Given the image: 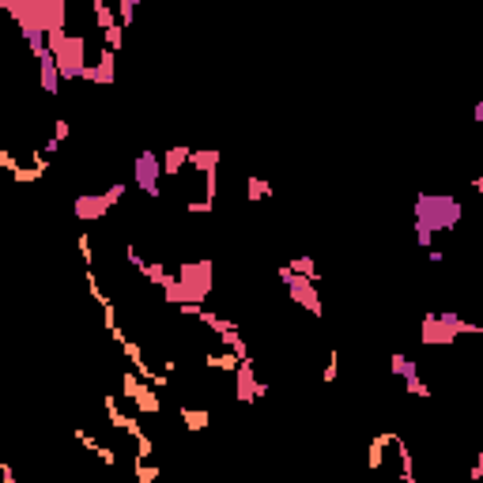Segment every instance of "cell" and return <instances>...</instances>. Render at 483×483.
<instances>
[{"label":"cell","instance_id":"obj_13","mask_svg":"<svg viewBox=\"0 0 483 483\" xmlns=\"http://www.w3.org/2000/svg\"><path fill=\"white\" fill-rule=\"evenodd\" d=\"M178 416H181V423H185L189 435H200V430L211 427V408H189V404H181Z\"/></svg>","mask_w":483,"mask_h":483},{"label":"cell","instance_id":"obj_11","mask_svg":"<svg viewBox=\"0 0 483 483\" xmlns=\"http://www.w3.org/2000/svg\"><path fill=\"white\" fill-rule=\"evenodd\" d=\"M34 65H38V84H42L46 95H60V72L53 65V53L46 49L42 57H34Z\"/></svg>","mask_w":483,"mask_h":483},{"label":"cell","instance_id":"obj_10","mask_svg":"<svg viewBox=\"0 0 483 483\" xmlns=\"http://www.w3.org/2000/svg\"><path fill=\"white\" fill-rule=\"evenodd\" d=\"M114 72H117V53L102 49V53L87 65L84 79H87V84H95V87H110V84H114Z\"/></svg>","mask_w":483,"mask_h":483},{"label":"cell","instance_id":"obj_8","mask_svg":"<svg viewBox=\"0 0 483 483\" xmlns=\"http://www.w3.org/2000/svg\"><path fill=\"white\" fill-rule=\"evenodd\" d=\"M234 392H238V400L242 404H257L260 397L268 392V385L257 378V366H253V359H238V366H234Z\"/></svg>","mask_w":483,"mask_h":483},{"label":"cell","instance_id":"obj_22","mask_svg":"<svg viewBox=\"0 0 483 483\" xmlns=\"http://www.w3.org/2000/svg\"><path fill=\"white\" fill-rule=\"evenodd\" d=\"M404 389L411 392V397H423V400L430 397V385H427V381H423L419 374H416V378H408V381H404Z\"/></svg>","mask_w":483,"mask_h":483},{"label":"cell","instance_id":"obj_1","mask_svg":"<svg viewBox=\"0 0 483 483\" xmlns=\"http://www.w3.org/2000/svg\"><path fill=\"white\" fill-rule=\"evenodd\" d=\"M211 284H216V268H211L208 257H197V260H181L174 268V279L163 287V302L166 306H204L208 295H211Z\"/></svg>","mask_w":483,"mask_h":483},{"label":"cell","instance_id":"obj_20","mask_svg":"<svg viewBox=\"0 0 483 483\" xmlns=\"http://www.w3.org/2000/svg\"><path fill=\"white\" fill-rule=\"evenodd\" d=\"M136 479L140 483H155L159 479V465H151V461H136Z\"/></svg>","mask_w":483,"mask_h":483},{"label":"cell","instance_id":"obj_12","mask_svg":"<svg viewBox=\"0 0 483 483\" xmlns=\"http://www.w3.org/2000/svg\"><path fill=\"white\" fill-rule=\"evenodd\" d=\"M159 159H163V178H181V170H189V147L159 151Z\"/></svg>","mask_w":483,"mask_h":483},{"label":"cell","instance_id":"obj_26","mask_svg":"<svg viewBox=\"0 0 483 483\" xmlns=\"http://www.w3.org/2000/svg\"><path fill=\"white\" fill-rule=\"evenodd\" d=\"M479 476H483V453H479V457H476V465H472V472H468V479L476 483Z\"/></svg>","mask_w":483,"mask_h":483},{"label":"cell","instance_id":"obj_4","mask_svg":"<svg viewBox=\"0 0 483 483\" xmlns=\"http://www.w3.org/2000/svg\"><path fill=\"white\" fill-rule=\"evenodd\" d=\"M461 332H479V325H472V321L453 314V310H442V314H423L419 340H423V348H449Z\"/></svg>","mask_w":483,"mask_h":483},{"label":"cell","instance_id":"obj_6","mask_svg":"<svg viewBox=\"0 0 483 483\" xmlns=\"http://www.w3.org/2000/svg\"><path fill=\"white\" fill-rule=\"evenodd\" d=\"M279 276V284L287 287V295H291V302H298L306 314H314V317H321V295H317V284L314 279H302V276H295L287 265L276 272Z\"/></svg>","mask_w":483,"mask_h":483},{"label":"cell","instance_id":"obj_7","mask_svg":"<svg viewBox=\"0 0 483 483\" xmlns=\"http://www.w3.org/2000/svg\"><path fill=\"white\" fill-rule=\"evenodd\" d=\"M121 397H125V400H133L140 416H159V411H163L159 389L144 385V381H140V378L133 374V370H125V374H121Z\"/></svg>","mask_w":483,"mask_h":483},{"label":"cell","instance_id":"obj_9","mask_svg":"<svg viewBox=\"0 0 483 483\" xmlns=\"http://www.w3.org/2000/svg\"><path fill=\"white\" fill-rule=\"evenodd\" d=\"M72 211H76V219H84V223H98V219H106L110 211H114V204L106 200V193H79L72 200Z\"/></svg>","mask_w":483,"mask_h":483},{"label":"cell","instance_id":"obj_17","mask_svg":"<svg viewBox=\"0 0 483 483\" xmlns=\"http://www.w3.org/2000/svg\"><path fill=\"white\" fill-rule=\"evenodd\" d=\"M287 268L295 272V276H302V279H314V284H317V276H321V272H317V260H314V257H295Z\"/></svg>","mask_w":483,"mask_h":483},{"label":"cell","instance_id":"obj_15","mask_svg":"<svg viewBox=\"0 0 483 483\" xmlns=\"http://www.w3.org/2000/svg\"><path fill=\"white\" fill-rule=\"evenodd\" d=\"M140 276H144L151 287H159V291H163V287L170 284V279H174V272H170V268L163 265V260H147V265L140 268Z\"/></svg>","mask_w":483,"mask_h":483},{"label":"cell","instance_id":"obj_23","mask_svg":"<svg viewBox=\"0 0 483 483\" xmlns=\"http://www.w3.org/2000/svg\"><path fill=\"white\" fill-rule=\"evenodd\" d=\"M125 193H128V189H125V181H114V185H110L106 189V200H110V204H121V200H125Z\"/></svg>","mask_w":483,"mask_h":483},{"label":"cell","instance_id":"obj_24","mask_svg":"<svg viewBox=\"0 0 483 483\" xmlns=\"http://www.w3.org/2000/svg\"><path fill=\"white\" fill-rule=\"evenodd\" d=\"M68 136H72V125H68L65 117H57V121H53V140H57V144H65Z\"/></svg>","mask_w":483,"mask_h":483},{"label":"cell","instance_id":"obj_16","mask_svg":"<svg viewBox=\"0 0 483 483\" xmlns=\"http://www.w3.org/2000/svg\"><path fill=\"white\" fill-rule=\"evenodd\" d=\"M389 366H392V374H397V378H404V381L419 374V362L411 359V355H404V351H397V355L389 359Z\"/></svg>","mask_w":483,"mask_h":483},{"label":"cell","instance_id":"obj_14","mask_svg":"<svg viewBox=\"0 0 483 483\" xmlns=\"http://www.w3.org/2000/svg\"><path fill=\"white\" fill-rule=\"evenodd\" d=\"M189 170L193 174H216L219 170V151H211V147H204V151H189Z\"/></svg>","mask_w":483,"mask_h":483},{"label":"cell","instance_id":"obj_27","mask_svg":"<svg viewBox=\"0 0 483 483\" xmlns=\"http://www.w3.org/2000/svg\"><path fill=\"white\" fill-rule=\"evenodd\" d=\"M427 260H430V265H442V260H446V253H442V249H427Z\"/></svg>","mask_w":483,"mask_h":483},{"label":"cell","instance_id":"obj_19","mask_svg":"<svg viewBox=\"0 0 483 483\" xmlns=\"http://www.w3.org/2000/svg\"><path fill=\"white\" fill-rule=\"evenodd\" d=\"M114 15H117V23L128 30V27H133V15H136V0H117Z\"/></svg>","mask_w":483,"mask_h":483},{"label":"cell","instance_id":"obj_3","mask_svg":"<svg viewBox=\"0 0 483 483\" xmlns=\"http://www.w3.org/2000/svg\"><path fill=\"white\" fill-rule=\"evenodd\" d=\"M465 216V204L457 197H446V193H419L416 197V227L430 230V234H442V230H453Z\"/></svg>","mask_w":483,"mask_h":483},{"label":"cell","instance_id":"obj_21","mask_svg":"<svg viewBox=\"0 0 483 483\" xmlns=\"http://www.w3.org/2000/svg\"><path fill=\"white\" fill-rule=\"evenodd\" d=\"M125 260H128V268H144L147 265V260H144V253H140V246H136V242H128V246H125Z\"/></svg>","mask_w":483,"mask_h":483},{"label":"cell","instance_id":"obj_18","mask_svg":"<svg viewBox=\"0 0 483 483\" xmlns=\"http://www.w3.org/2000/svg\"><path fill=\"white\" fill-rule=\"evenodd\" d=\"M246 197L253 200V204H257V200H268L272 197V185H268V181H260V178H246Z\"/></svg>","mask_w":483,"mask_h":483},{"label":"cell","instance_id":"obj_5","mask_svg":"<svg viewBox=\"0 0 483 483\" xmlns=\"http://www.w3.org/2000/svg\"><path fill=\"white\" fill-rule=\"evenodd\" d=\"M133 181L140 193H147L151 200L163 197V159H159V151H140V155L133 159Z\"/></svg>","mask_w":483,"mask_h":483},{"label":"cell","instance_id":"obj_25","mask_svg":"<svg viewBox=\"0 0 483 483\" xmlns=\"http://www.w3.org/2000/svg\"><path fill=\"white\" fill-rule=\"evenodd\" d=\"M336 374H340V362H336V351H332V359H329V366L321 370V378H325V381H336Z\"/></svg>","mask_w":483,"mask_h":483},{"label":"cell","instance_id":"obj_28","mask_svg":"<svg viewBox=\"0 0 483 483\" xmlns=\"http://www.w3.org/2000/svg\"><path fill=\"white\" fill-rule=\"evenodd\" d=\"M0 185H4V174H0Z\"/></svg>","mask_w":483,"mask_h":483},{"label":"cell","instance_id":"obj_2","mask_svg":"<svg viewBox=\"0 0 483 483\" xmlns=\"http://www.w3.org/2000/svg\"><path fill=\"white\" fill-rule=\"evenodd\" d=\"M46 49L53 53V65L60 79H84L87 72V34H72V30H57V34H46Z\"/></svg>","mask_w":483,"mask_h":483}]
</instances>
